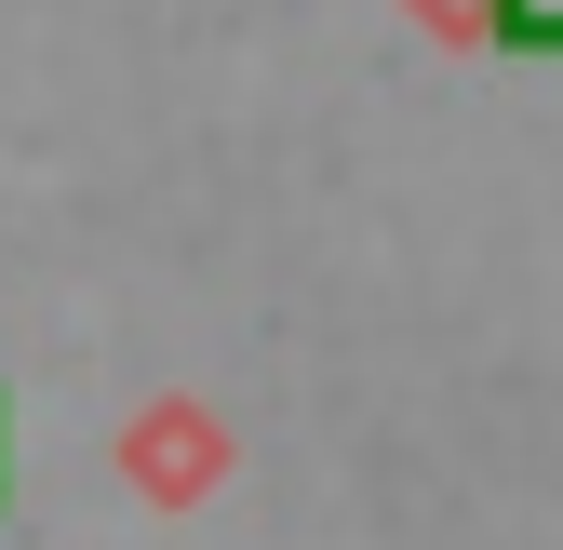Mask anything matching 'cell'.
Masks as SVG:
<instances>
[{"instance_id": "obj_1", "label": "cell", "mask_w": 563, "mask_h": 550, "mask_svg": "<svg viewBox=\"0 0 563 550\" xmlns=\"http://www.w3.org/2000/svg\"><path fill=\"white\" fill-rule=\"evenodd\" d=\"M497 28H510L523 54H563V0H497Z\"/></svg>"}, {"instance_id": "obj_2", "label": "cell", "mask_w": 563, "mask_h": 550, "mask_svg": "<svg viewBox=\"0 0 563 550\" xmlns=\"http://www.w3.org/2000/svg\"><path fill=\"white\" fill-rule=\"evenodd\" d=\"M0 484H14V403H0Z\"/></svg>"}]
</instances>
